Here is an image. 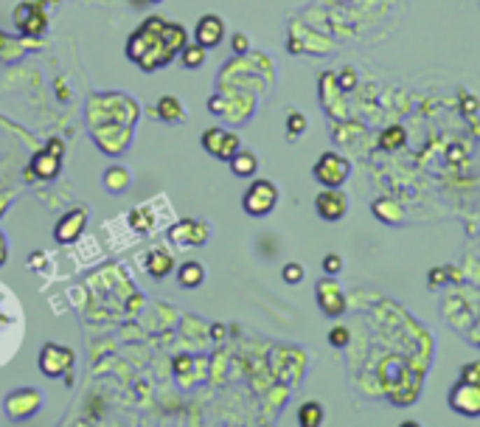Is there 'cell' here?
<instances>
[{
    "label": "cell",
    "instance_id": "cell-1",
    "mask_svg": "<svg viewBox=\"0 0 480 427\" xmlns=\"http://www.w3.org/2000/svg\"><path fill=\"white\" fill-rule=\"evenodd\" d=\"M185 46V31L183 26H171V23H163L160 29V40H149V34L143 29H138L129 43H127V57L143 68V71H155V68H163L174 59L177 51H183Z\"/></svg>",
    "mask_w": 480,
    "mask_h": 427
},
{
    "label": "cell",
    "instance_id": "cell-2",
    "mask_svg": "<svg viewBox=\"0 0 480 427\" xmlns=\"http://www.w3.org/2000/svg\"><path fill=\"white\" fill-rule=\"evenodd\" d=\"M312 174H315V180H318L323 188H343V183H346L348 174H351V163H348L343 155H337V152H323V155L318 158Z\"/></svg>",
    "mask_w": 480,
    "mask_h": 427
},
{
    "label": "cell",
    "instance_id": "cell-3",
    "mask_svg": "<svg viewBox=\"0 0 480 427\" xmlns=\"http://www.w3.org/2000/svg\"><path fill=\"white\" fill-rule=\"evenodd\" d=\"M242 205H245V211L250 214V217H256V220L267 217V214L278 205V188H276V183H270V180H253L250 188L245 191Z\"/></svg>",
    "mask_w": 480,
    "mask_h": 427
},
{
    "label": "cell",
    "instance_id": "cell-4",
    "mask_svg": "<svg viewBox=\"0 0 480 427\" xmlns=\"http://www.w3.org/2000/svg\"><path fill=\"white\" fill-rule=\"evenodd\" d=\"M199 141H202V149H205L208 155L219 158V160H230L239 149H242V141H239V135H236V132H227V130H222V127L205 130Z\"/></svg>",
    "mask_w": 480,
    "mask_h": 427
},
{
    "label": "cell",
    "instance_id": "cell-5",
    "mask_svg": "<svg viewBox=\"0 0 480 427\" xmlns=\"http://www.w3.org/2000/svg\"><path fill=\"white\" fill-rule=\"evenodd\" d=\"M315 295H318V307L326 318H340L346 312V293L334 281V276H323L315 287Z\"/></svg>",
    "mask_w": 480,
    "mask_h": 427
},
{
    "label": "cell",
    "instance_id": "cell-6",
    "mask_svg": "<svg viewBox=\"0 0 480 427\" xmlns=\"http://www.w3.org/2000/svg\"><path fill=\"white\" fill-rule=\"evenodd\" d=\"M449 407L460 416L477 419L480 416V382H463L458 379V385L449 391Z\"/></svg>",
    "mask_w": 480,
    "mask_h": 427
},
{
    "label": "cell",
    "instance_id": "cell-7",
    "mask_svg": "<svg viewBox=\"0 0 480 427\" xmlns=\"http://www.w3.org/2000/svg\"><path fill=\"white\" fill-rule=\"evenodd\" d=\"M315 211L323 223H340L348 214V194L340 188H323L315 197Z\"/></svg>",
    "mask_w": 480,
    "mask_h": 427
},
{
    "label": "cell",
    "instance_id": "cell-8",
    "mask_svg": "<svg viewBox=\"0 0 480 427\" xmlns=\"http://www.w3.org/2000/svg\"><path fill=\"white\" fill-rule=\"evenodd\" d=\"M208 225L202 220H180L169 228V239L177 248H202L208 242Z\"/></svg>",
    "mask_w": 480,
    "mask_h": 427
},
{
    "label": "cell",
    "instance_id": "cell-9",
    "mask_svg": "<svg viewBox=\"0 0 480 427\" xmlns=\"http://www.w3.org/2000/svg\"><path fill=\"white\" fill-rule=\"evenodd\" d=\"M73 365V351L57 343H45L40 351V368L45 377H62Z\"/></svg>",
    "mask_w": 480,
    "mask_h": 427
},
{
    "label": "cell",
    "instance_id": "cell-10",
    "mask_svg": "<svg viewBox=\"0 0 480 427\" xmlns=\"http://www.w3.org/2000/svg\"><path fill=\"white\" fill-rule=\"evenodd\" d=\"M85 228H87V208H73V211H68L65 217L57 223L54 239L59 245H71V242H76L85 234Z\"/></svg>",
    "mask_w": 480,
    "mask_h": 427
},
{
    "label": "cell",
    "instance_id": "cell-11",
    "mask_svg": "<svg viewBox=\"0 0 480 427\" xmlns=\"http://www.w3.org/2000/svg\"><path fill=\"white\" fill-rule=\"evenodd\" d=\"M62 172V155L54 149H43L31 158V169H29V180H54Z\"/></svg>",
    "mask_w": 480,
    "mask_h": 427
},
{
    "label": "cell",
    "instance_id": "cell-12",
    "mask_svg": "<svg viewBox=\"0 0 480 427\" xmlns=\"http://www.w3.org/2000/svg\"><path fill=\"white\" fill-rule=\"evenodd\" d=\"M194 37H197V43H199L202 48H216V46L222 43V37H225V23H222V18H219V15H202V20H199L197 29H194Z\"/></svg>",
    "mask_w": 480,
    "mask_h": 427
},
{
    "label": "cell",
    "instance_id": "cell-13",
    "mask_svg": "<svg viewBox=\"0 0 480 427\" xmlns=\"http://www.w3.org/2000/svg\"><path fill=\"white\" fill-rule=\"evenodd\" d=\"M374 217H376L379 223L399 225L402 217H404V211H402V205H399L393 197H379V200H374Z\"/></svg>",
    "mask_w": 480,
    "mask_h": 427
},
{
    "label": "cell",
    "instance_id": "cell-14",
    "mask_svg": "<svg viewBox=\"0 0 480 427\" xmlns=\"http://www.w3.org/2000/svg\"><path fill=\"white\" fill-rule=\"evenodd\" d=\"M146 270H149L152 279H166V276L174 270L171 253H169V251H160V248L149 251V253H146Z\"/></svg>",
    "mask_w": 480,
    "mask_h": 427
},
{
    "label": "cell",
    "instance_id": "cell-15",
    "mask_svg": "<svg viewBox=\"0 0 480 427\" xmlns=\"http://www.w3.org/2000/svg\"><path fill=\"white\" fill-rule=\"evenodd\" d=\"M227 163H230V172L236 177H253L259 172V158L250 149H239Z\"/></svg>",
    "mask_w": 480,
    "mask_h": 427
},
{
    "label": "cell",
    "instance_id": "cell-16",
    "mask_svg": "<svg viewBox=\"0 0 480 427\" xmlns=\"http://www.w3.org/2000/svg\"><path fill=\"white\" fill-rule=\"evenodd\" d=\"M155 115H157L160 121H166V124H174V121H183V118H185V110H183L180 99L163 96V99L157 102V107H155Z\"/></svg>",
    "mask_w": 480,
    "mask_h": 427
},
{
    "label": "cell",
    "instance_id": "cell-17",
    "mask_svg": "<svg viewBox=\"0 0 480 427\" xmlns=\"http://www.w3.org/2000/svg\"><path fill=\"white\" fill-rule=\"evenodd\" d=\"M202 281H205V267H202L199 262H185V265H180V270H177V284H180V287L194 290V287H199Z\"/></svg>",
    "mask_w": 480,
    "mask_h": 427
},
{
    "label": "cell",
    "instance_id": "cell-18",
    "mask_svg": "<svg viewBox=\"0 0 480 427\" xmlns=\"http://www.w3.org/2000/svg\"><path fill=\"white\" fill-rule=\"evenodd\" d=\"M323 419H326V413H323V405L320 402H304L298 407V424L301 427H320Z\"/></svg>",
    "mask_w": 480,
    "mask_h": 427
},
{
    "label": "cell",
    "instance_id": "cell-19",
    "mask_svg": "<svg viewBox=\"0 0 480 427\" xmlns=\"http://www.w3.org/2000/svg\"><path fill=\"white\" fill-rule=\"evenodd\" d=\"M404 144H407L404 127H385L382 135H379V149H385V152H396V149H402Z\"/></svg>",
    "mask_w": 480,
    "mask_h": 427
},
{
    "label": "cell",
    "instance_id": "cell-20",
    "mask_svg": "<svg viewBox=\"0 0 480 427\" xmlns=\"http://www.w3.org/2000/svg\"><path fill=\"white\" fill-rule=\"evenodd\" d=\"M104 186H107L113 194H121V191L129 186V174H127V169H121V166L107 169V174H104Z\"/></svg>",
    "mask_w": 480,
    "mask_h": 427
},
{
    "label": "cell",
    "instance_id": "cell-21",
    "mask_svg": "<svg viewBox=\"0 0 480 427\" xmlns=\"http://www.w3.org/2000/svg\"><path fill=\"white\" fill-rule=\"evenodd\" d=\"M205 51L208 48H202L199 43H194V46H183V54H180V62L185 65V68H202V62H205Z\"/></svg>",
    "mask_w": 480,
    "mask_h": 427
},
{
    "label": "cell",
    "instance_id": "cell-22",
    "mask_svg": "<svg viewBox=\"0 0 480 427\" xmlns=\"http://www.w3.org/2000/svg\"><path fill=\"white\" fill-rule=\"evenodd\" d=\"M306 132V115L304 113H290L287 115V135L295 141V138H301Z\"/></svg>",
    "mask_w": 480,
    "mask_h": 427
},
{
    "label": "cell",
    "instance_id": "cell-23",
    "mask_svg": "<svg viewBox=\"0 0 480 427\" xmlns=\"http://www.w3.org/2000/svg\"><path fill=\"white\" fill-rule=\"evenodd\" d=\"M449 276H455V270H452V267H432V270H430V276H427V284H430L432 290L446 287V284H449V281H446Z\"/></svg>",
    "mask_w": 480,
    "mask_h": 427
},
{
    "label": "cell",
    "instance_id": "cell-24",
    "mask_svg": "<svg viewBox=\"0 0 480 427\" xmlns=\"http://www.w3.org/2000/svg\"><path fill=\"white\" fill-rule=\"evenodd\" d=\"M304 276H306V270H304V265H298V262H290V265H284V270H281V279H284L287 284H301Z\"/></svg>",
    "mask_w": 480,
    "mask_h": 427
},
{
    "label": "cell",
    "instance_id": "cell-25",
    "mask_svg": "<svg viewBox=\"0 0 480 427\" xmlns=\"http://www.w3.org/2000/svg\"><path fill=\"white\" fill-rule=\"evenodd\" d=\"M348 340H351L348 326H334V329L329 332V343H332L334 349H346V346H348Z\"/></svg>",
    "mask_w": 480,
    "mask_h": 427
},
{
    "label": "cell",
    "instance_id": "cell-26",
    "mask_svg": "<svg viewBox=\"0 0 480 427\" xmlns=\"http://www.w3.org/2000/svg\"><path fill=\"white\" fill-rule=\"evenodd\" d=\"M337 85H340V90L351 93V90L357 88V71H354V68H343L340 76H337Z\"/></svg>",
    "mask_w": 480,
    "mask_h": 427
},
{
    "label": "cell",
    "instance_id": "cell-27",
    "mask_svg": "<svg viewBox=\"0 0 480 427\" xmlns=\"http://www.w3.org/2000/svg\"><path fill=\"white\" fill-rule=\"evenodd\" d=\"M340 270H343V259L337 253H326L323 256V273L326 276H337Z\"/></svg>",
    "mask_w": 480,
    "mask_h": 427
},
{
    "label": "cell",
    "instance_id": "cell-28",
    "mask_svg": "<svg viewBox=\"0 0 480 427\" xmlns=\"http://www.w3.org/2000/svg\"><path fill=\"white\" fill-rule=\"evenodd\" d=\"M460 379H463V382H480V363H466V365H460Z\"/></svg>",
    "mask_w": 480,
    "mask_h": 427
},
{
    "label": "cell",
    "instance_id": "cell-29",
    "mask_svg": "<svg viewBox=\"0 0 480 427\" xmlns=\"http://www.w3.org/2000/svg\"><path fill=\"white\" fill-rule=\"evenodd\" d=\"M230 48H233V54H248V51H250V40H248L245 34H233Z\"/></svg>",
    "mask_w": 480,
    "mask_h": 427
},
{
    "label": "cell",
    "instance_id": "cell-30",
    "mask_svg": "<svg viewBox=\"0 0 480 427\" xmlns=\"http://www.w3.org/2000/svg\"><path fill=\"white\" fill-rule=\"evenodd\" d=\"M208 110H211L213 115H222V113H225V104H222V99H219V96H213V99L208 102Z\"/></svg>",
    "mask_w": 480,
    "mask_h": 427
},
{
    "label": "cell",
    "instance_id": "cell-31",
    "mask_svg": "<svg viewBox=\"0 0 480 427\" xmlns=\"http://www.w3.org/2000/svg\"><path fill=\"white\" fill-rule=\"evenodd\" d=\"M211 335H213L216 340H222V337H225V326H222V323H213V326H211Z\"/></svg>",
    "mask_w": 480,
    "mask_h": 427
},
{
    "label": "cell",
    "instance_id": "cell-32",
    "mask_svg": "<svg viewBox=\"0 0 480 427\" xmlns=\"http://www.w3.org/2000/svg\"><path fill=\"white\" fill-rule=\"evenodd\" d=\"M6 262V242H3V234H0V265Z\"/></svg>",
    "mask_w": 480,
    "mask_h": 427
},
{
    "label": "cell",
    "instance_id": "cell-33",
    "mask_svg": "<svg viewBox=\"0 0 480 427\" xmlns=\"http://www.w3.org/2000/svg\"><path fill=\"white\" fill-rule=\"evenodd\" d=\"M463 110H466V113H474V110H477L474 99H466V102H463Z\"/></svg>",
    "mask_w": 480,
    "mask_h": 427
},
{
    "label": "cell",
    "instance_id": "cell-34",
    "mask_svg": "<svg viewBox=\"0 0 480 427\" xmlns=\"http://www.w3.org/2000/svg\"><path fill=\"white\" fill-rule=\"evenodd\" d=\"M149 4H157V0H149Z\"/></svg>",
    "mask_w": 480,
    "mask_h": 427
}]
</instances>
